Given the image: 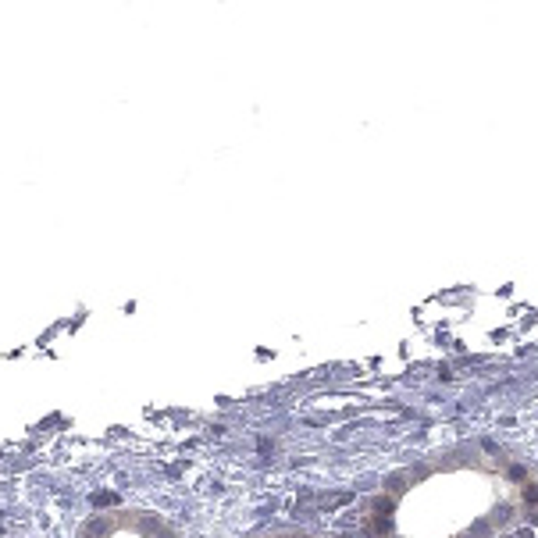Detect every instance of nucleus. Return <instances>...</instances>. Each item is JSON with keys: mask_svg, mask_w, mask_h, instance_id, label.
Returning <instances> with one entry per match:
<instances>
[{"mask_svg": "<svg viewBox=\"0 0 538 538\" xmlns=\"http://www.w3.org/2000/svg\"><path fill=\"white\" fill-rule=\"evenodd\" d=\"M534 517L538 467L463 442L385 474L360 506V538H502Z\"/></svg>", "mask_w": 538, "mask_h": 538, "instance_id": "f257e3e1", "label": "nucleus"}, {"mask_svg": "<svg viewBox=\"0 0 538 538\" xmlns=\"http://www.w3.org/2000/svg\"><path fill=\"white\" fill-rule=\"evenodd\" d=\"M275 538H321V534H303V531H286V534H275Z\"/></svg>", "mask_w": 538, "mask_h": 538, "instance_id": "f03ea898", "label": "nucleus"}]
</instances>
